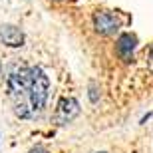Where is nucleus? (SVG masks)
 I'll use <instances>...</instances> for the list:
<instances>
[{
	"label": "nucleus",
	"instance_id": "f257e3e1",
	"mask_svg": "<svg viewBox=\"0 0 153 153\" xmlns=\"http://www.w3.org/2000/svg\"><path fill=\"white\" fill-rule=\"evenodd\" d=\"M50 79L38 66L20 68L8 76V96L14 114L22 119H34L48 102Z\"/></svg>",
	"mask_w": 153,
	"mask_h": 153
},
{
	"label": "nucleus",
	"instance_id": "f03ea898",
	"mask_svg": "<svg viewBox=\"0 0 153 153\" xmlns=\"http://www.w3.org/2000/svg\"><path fill=\"white\" fill-rule=\"evenodd\" d=\"M78 114H79V103L76 102L74 97H64V100H60V103H58V108H56L54 121H56L58 125H66Z\"/></svg>",
	"mask_w": 153,
	"mask_h": 153
},
{
	"label": "nucleus",
	"instance_id": "7ed1b4c3",
	"mask_svg": "<svg viewBox=\"0 0 153 153\" xmlns=\"http://www.w3.org/2000/svg\"><path fill=\"white\" fill-rule=\"evenodd\" d=\"M94 24H96V30L100 34H114L115 30L119 28L117 18L111 12H100V14H96Z\"/></svg>",
	"mask_w": 153,
	"mask_h": 153
},
{
	"label": "nucleus",
	"instance_id": "20e7f679",
	"mask_svg": "<svg viewBox=\"0 0 153 153\" xmlns=\"http://www.w3.org/2000/svg\"><path fill=\"white\" fill-rule=\"evenodd\" d=\"M0 44L10 46V48H20L24 44V34L16 26H0Z\"/></svg>",
	"mask_w": 153,
	"mask_h": 153
},
{
	"label": "nucleus",
	"instance_id": "39448f33",
	"mask_svg": "<svg viewBox=\"0 0 153 153\" xmlns=\"http://www.w3.org/2000/svg\"><path fill=\"white\" fill-rule=\"evenodd\" d=\"M133 48H135V38L131 34H123L119 36L117 40V54L121 60H131V54H133Z\"/></svg>",
	"mask_w": 153,
	"mask_h": 153
},
{
	"label": "nucleus",
	"instance_id": "423d86ee",
	"mask_svg": "<svg viewBox=\"0 0 153 153\" xmlns=\"http://www.w3.org/2000/svg\"><path fill=\"white\" fill-rule=\"evenodd\" d=\"M147 62H149V66H151V70H153V46L149 48V52H147Z\"/></svg>",
	"mask_w": 153,
	"mask_h": 153
},
{
	"label": "nucleus",
	"instance_id": "0eeeda50",
	"mask_svg": "<svg viewBox=\"0 0 153 153\" xmlns=\"http://www.w3.org/2000/svg\"><path fill=\"white\" fill-rule=\"evenodd\" d=\"M30 153H48V151H46V147H44V145H38V147H34Z\"/></svg>",
	"mask_w": 153,
	"mask_h": 153
}]
</instances>
